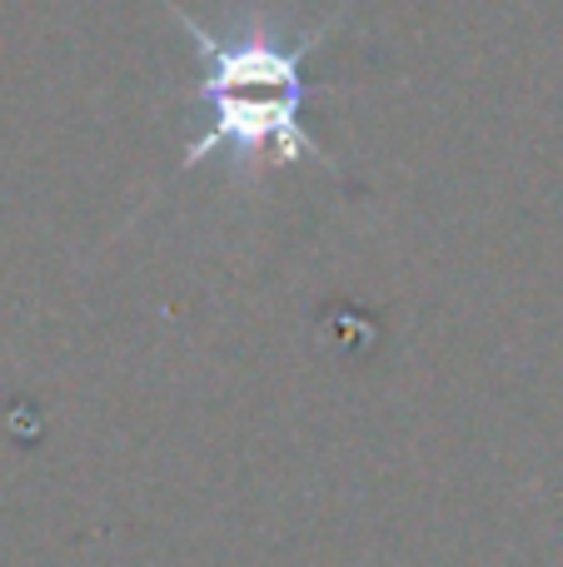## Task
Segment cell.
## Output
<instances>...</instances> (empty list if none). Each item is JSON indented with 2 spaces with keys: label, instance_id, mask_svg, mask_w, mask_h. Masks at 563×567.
I'll return each mask as SVG.
<instances>
[{
  "label": "cell",
  "instance_id": "1",
  "mask_svg": "<svg viewBox=\"0 0 563 567\" xmlns=\"http://www.w3.org/2000/svg\"><path fill=\"white\" fill-rule=\"evenodd\" d=\"M160 6L180 20V30H185L190 50L199 60L190 105L205 110V125L185 145L180 169H195L205 159H229L235 179L285 165L335 169L305 125V105L315 95L305 65L345 25L349 6H339L335 16H325L319 25L299 30V35H289L285 25H275L265 16H235L229 30H215L199 25L180 0H160Z\"/></svg>",
  "mask_w": 563,
  "mask_h": 567
}]
</instances>
